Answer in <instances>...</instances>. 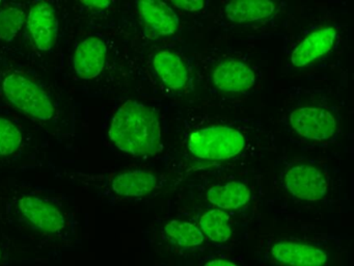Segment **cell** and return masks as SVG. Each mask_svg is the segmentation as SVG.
<instances>
[{"label": "cell", "mask_w": 354, "mask_h": 266, "mask_svg": "<svg viewBox=\"0 0 354 266\" xmlns=\"http://www.w3.org/2000/svg\"><path fill=\"white\" fill-rule=\"evenodd\" d=\"M109 139L115 147L134 156H153L161 147L160 123L151 108L129 100L115 112Z\"/></svg>", "instance_id": "1"}, {"label": "cell", "mask_w": 354, "mask_h": 266, "mask_svg": "<svg viewBox=\"0 0 354 266\" xmlns=\"http://www.w3.org/2000/svg\"><path fill=\"white\" fill-rule=\"evenodd\" d=\"M187 145L190 153L201 159L227 160L241 153L245 139L232 127L211 126L192 132Z\"/></svg>", "instance_id": "2"}, {"label": "cell", "mask_w": 354, "mask_h": 266, "mask_svg": "<svg viewBox=\"0 0 354 266\" xmlns=\"http://www.w3.org/2000/svg\"><path fill=\"white\" fill-rule=\"evenodd\" d=\"M3 91L10 103L36 120L49 121L55 116V106L46 91L24 75H8Z\"/></svg>", "instance_id": "3"}, {"label": "cell", "mask_w": 354, "mask_h": 266, "mask_svg": "<svg viewBox=\"0 0 354 266\" xmlns=\"http://www.w3.org/2000/svg\"><path fill=\"white\" fill-rule=\"evenodd\" d=\"M285 186L291 195L300 200L317 202L326 195L328 189L326 177L316 166L296 164L285 174Z\"/></svg>", "instance_id": "4"}, {"label": "cell", "mask_w": 354, "mask_h": 266, "mask_svg": "<svg viewBox=\"0 0 354 266\" xmlns=\"http://www.w3.org/2000/svg\"><path fill=\"white\" fill-rule=\"evenodd\" d=\"M292 128L304 139L326 141L337 131V121L328 110L320 107H301L290 114Z\"/></svg>", "instance_id": "5"}, {"label": "cell", "mask_w": 354, "mask_h": 266, "mask_svg": "<svg viewBox=\"0 0 354 266\" xmlns=\"http://www.w3.org/2000/svg\"><path fill=\"white\" fill-rule=\"evenodd\" d=\"M20 212L35 228L46 233H59L65 228L64 214L53 204L41 197L26 195L19 200Z\"/></svg>", "instance_id": "6"}, {"label": "cell", "mask_w": 354, "mask_h": 266, "mask_svg": "<svg viewBox=\"0 0 354 266\" xmlns=\"http://www.w3.org/2000/svg\"><path fill=\"white\" fill-rule=\"evenodd\" d=\"M57 19L53 6L46 1L35 3L28 17V28L40 51L53 49L57 37Z\"/></svg>", "instance_id": "7"}, {"label": "cell", "mask_w": 354, "mask_h": 266, "mask_svg": "<svg viewBox=\"0 0 354 266\" xmlns=\"http://www.w3.org/2000/svg\"><path fill=\"white\" fill-rule=\"evenodd\" d=\"M215 87L227 93L248 91L256 83V75L248 64L236 60H225L215 66L212 74Z\"/></svg>", "instance_id": "8"}, {"label": "cell", "mask_w": 354, "mask_h": 266, "mask_svg": "<svg viewBox=\"0 0 354 266\" xmlns=\"http://www.w3.org/2000/svg\"><path fill=\"white\" fill-rule=\"evenodd\" d=\"M271 255L285 266H324L328 260L326 251L320 247L295 241L275 243Z\"/></svg>", "instance_id": "9"}, {"label": "cell", "mask_w": 354, "mask_h": 266, "mask_svg": "<svg viewBox=\"0 0 354 266\" xmlns=\"http://www.w3.org/2000/svg\"><path fill=\"white\" fill-rule=\"evenodd\" d=\"M107 48L102 39L86 37L76 48L73 66L76 74L82 79H94L104 69Z\"/></svg>", "instance_id": "10"}, {"label": "cell", "mask_w": 354, "mask_h": 266, "mask_svg": "<svg viewBox=\"0 0 354 266\" xmlns=\"http://www.w3.org/2000/svg\"><path fill=\"white\" fill-rule=\"evenodd\" d=\"M337 33L335 27H324L308 35L292 52L291 62L297 68H304L333 49Z\"/></svg>", "instance_id": "11"}, {"label": "cell", "mask_w": 354, "mask_h": 266, "mask_svg": "<svg viewBox=\"0 0 354 266\" xmlns=\"http://www.w3.org/2000/svg\"><path fill=\"white\" fill-rule=\"evenodd\" d=\"M138 8L147 30L155 37H169L177 31L179 18L167 2L140 1Z\"/></svg>", "instance_id": "12"}, {"label": "cell", "mask_w": 354, "mask_h": 266, "mask_svg": "<svg viewBox=\"0 0 354 266\" xmlns=\"http://www.w3.org/2000/svg\"><path fill=\"white\" fill-rule=\"evenodd\" d=\"M155 72L163 85L174 91H180L188 80V72L181 56L175 52L159 51L153 58Z\"/></svg>", "instance_id": "13"}, {"label": "cell", "mask_w": 354, "mask_h": 266, "mask_svg": "<svg viewBox=\"0 0 354 266\" xmlns=\"http://www.w3.org/2000/svg\"><path fill=\"white\" fill-rule=\"evenodd\" d=\"M157 178L152 172L136 170L120 172L111 181V188L122 197H138L154 190Z\"/></svg>", "instance_id": "14"}, {"label": "cell", "mask_w": 354, "mask_h": 266, "mask_svg": "<svg viewBox=\"0 0 354 266\" xmlns=\"http://www.w3.org/2000/svg\"><path fill=\"white\" fill-rule=\"evenodd\" d=\"M206 197L221 210H235L250 202V190L243 183L233 181L213 185L207 190Z\"/></svg>", "instance_id": "15"}, {"label": "cell", "mask_w": 354, "mask_h": 266, "mask_svg": "<svg viewBox=\"0 0 354 266\" xmlns=\"http://www.w3.org/2000/svg\"><path fill=\"white\" fill-rule=\"evenodd\" d=\"M277 10V3L263 0L227 2L225 6L227 18L232 22H256L268 18Z\"/></svg>", "instance_id": "16"}, {"label": "cell", "mask_w": 354, "mask_h": 266, "mask_svg": "<svg viewBox=\"0 0 354 266\" xmlns=\"http://www.w3.org/2000/svg\"><path fill=\"white\" fill-rule=\"evenodd\" d=\"M200 229L203 234L217 243L225 242L232 236L231 222L223 210L211 209L200 218Z\"/></svg>", "instance_id": "17"}, {"label": "cell", "mask_w": 354, "mask_h": 266, "mask_svg": "<svg viewBox=\"0 0 354 266\" xmlns=\"http://www.w3.org/2000/svg\"><path fill=\"white\" fill-rule=\"evenodd\" d=\"M169 238L182 247H196L204 242V234L192 222L171 220L165 227Z\"/></svg>", "instance_id": "18"}, {"label": "cell", "mask_w": 354, "mask_h": 266, "mask_svg": "<svg viewBox=\"0 0 354 266\" xmlns=\"http://www.w3.org/2000/svg\"><path fill=\"white\" fill-rule=\"evenodd\" d=\"M24 10L8 8L0 10V39L10 42L19 33L24 24Z\"/></svg>", "instance_id": "19"}, {"label": "cell", "mask_w": 354, "mask_h": 266, "mask_svg": "<svg viewBox=\"0 0 354 266\" xmlns=\"http://www.w3.org/2000/svg\"><path fill=\"white\" fill-rule=\"evenodd\" d=\"M22 143L19 129L8 118L0 116V156H10L15 153Z\"/></svg>", "instance_id": "20"}, {"label": "cell", "mask_w": 354, "mask_h": 266, "mask_svg": "<svg viewBox=\"0 0 354 266\" xmlns=\"http://www.w3.org/2000/svg\"><path fill=\"white\" fill-rule=\"evenodd\" d=\"M169 6H176V8H181V10H186V12H198L203 10L205 6V1L202 0H194V1H171L169 2Z\"/></svg>", "instance_id": "21"}, {"label": "cell", "mask_w": 354, "mask_h": 266, "mask_svg": "<svg viewBox=\"0 0 354 266\" xmlns=\"http://www.w3.org/2000/svg\"><path fill=\"white\" fill-rule=\"evenodd\" d=\"M84 6H90L94 8H106L111 6V2L105 1V0H99V1H82Z\"/></svg>", "instance_id": "22"}, {"label": "cell", "mask_w": 354, "mask_h": 266, "mask_svg": "<svg viewBox=\"0 0 354 266\" xmlns=\"http://www.w3.org/2000/svg\"><path fill=\"white\" fill-rule=\"evenodd\" d=\"M205 266H238L237 264L233 263V262L227 261L225 259H214L210 260L207 262Z\"/></svg>", "instance_id": "23"}, {"label": "cell", "mask_w": 354, "mask_h": 266, "mask_svg": "<svg viewBox=\"0 0 354 266\" xmlns=\"http://www.w3.org/2000/svg\"><path fill=\"white\" fill-rule=\"evenodd\" d=\"M1 257H3V254H1V251H0V259H1Z\"/></svg>", "instance_id": "24"}]
</instances>
